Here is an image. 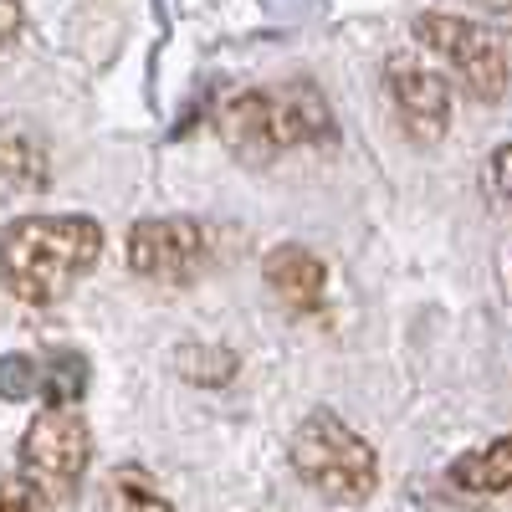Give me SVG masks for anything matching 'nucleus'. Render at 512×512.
Returning a JSON list of instances; mask_svg holds the SVG:
<instances>
[{"label": "nucleus", "instance_id": "f257e3e1", "mask_svg": "<svg viewBox=\"0 0 512 512\" xmlns=\"http://www.w3.org/2000/svg\"><path fill=\"white\" fill-rule=\"evenodd\" d=\"M103 226L88 216H21L0 231V282L31 308L62 297L98 267Z\"/></svg>", "mask_w": 512, "mask_h": 512}, {"label": "nucleus", "instance_id": "f03ea898", "mask_svg": "<svg viewBox=\"0 0 512 512\" xmlns=\"http://www.w3.org/2000/svg\"><path fill=\"white\" fill-rule=\"evenodd\" d=\"M221 144L241 164H272L282 149L328 144L333 113L313 82H277V88H246L216 108Z\"/></svg>", "mask_w": 512, "mask_h": 512}, {"label": "nucleus", "instance_id": "7ed1b4c3", "mask_svg": "<svg viewBox=\"0 0 512 512\" xmlns=\"http://www.w3.org/2000/svg\"><path fill=\"white\" fill-rule=\"evenodd\" d=\"M292 472L328 502H364L379 487V456L338 415L318 410L292 436Z\"/></svg>", "mask_w": 512, "mask_h": 512}, {"label": "nucleus", "instance_id": "20e7f679", "mask_svg": "<svg viewBox=\"0 0 512 512\" xmlns=\"http://www.w3.org/2000/svg\"><path fill=\"white\" fill-rule=\"evenodd\" d=\"M415 36L477 103H497L512 93V31L466 16H420Z\"/></svg>", "mask_w": 512, "mask_h": 512}, {"label": "nucleus", "instance_id": "39448f33", "mask_svg": "<svg viewBox=\"0 0 512 512\" xmlns=\"http://www.w3.org/2000/svg\"><path fill=\"white\" fill-rule=\"evenodd\" d=\"M93 461V425L77 405H47L21 436V477L47 497L67 502Z\"/></svg>", "mask_w": 512, "mask_h": 512}, {"label": "nucleus", "instance_id": "423d86ee", "mask_svg": "<svg viewBox=\"0 0 512 512\" xmlns=\"http://www.w3.org/2000/svg\"><path fill=\"white\" fill-rule=\"evenodd\" d=\"M210 267V236L190 216H154L128 231V272L159 282V287H185Z\"/></svg>", "mask_w": 512, "mask_h": 512}, {"label": "nucleus", "instance_id": "0eeeda50", "mask_svg": "<svg viewBox=\"0 0 512 512\" xmlns=\"http://www.w3.org/2000/svg\"><path fill=\"white\" fill-rule=\"evenodd\" d=\"M384 77H390V98H395L405 128L415 139L436 144L446 134V123H451V88H446V77L436 67H425L420 57H410V52L390 57Z\"/></svg>", "mask_w": 512, "mask_h": 512}, {"label": "nucleus", "instance_id": "6e6552de", "mask_svg": "<svg viewBox=\"0 0 512 512\" xmlns=\"http://www.w3.org/2000/svg\"><path fill=\"white\" fill-rule=\"evenodd\" d=\"M262 277L287 313H323L328 303V272L308 246H272L262 262Z\"/></svg>", "mask_w": 512, "mask_h": 512}, {"label": "nucleus", "instance_id": "1a4fd4ad", "mask_svg": "<svg viewBox=\"0 0 512 512\" xmlns=\"http://www.w3.org/2000/svg\"><path fill=\"white\" fill-rule=\"evenodd\" d=\"M451 487L461 492H512V436H497L492 446L461 456L451 466Z\"/></svg>", "mask_w": 512, "mask_h": 512}, {"label": "nucleus", "instance_id": "9d476101", "mask_svg": "<svg viewBox=\"0 0 512 512\" xmlns=\"http://www.w3.org/2000/svg\"><path fill=\"white\" fill-rule=\"evenodd\" d=\"M0 175L36 190L47 185V149H41L26 128H0Z\"/></svg>", "mask_w": 512, "mask_h": 512}, {"label": "nucleus", "instance_id": "9b49d317", "mask_svg": "<svg viewBox=\"0 0 512 512\" xmlns=\"http://www.w3.org/2000/svg\"><path fill=\"white\" fill-rule=\"evenodd\" d=\"M103 512H175L144 472H113L103 487Z\"/></svg>", "mask_w": 512, "mask_h": 512}, {"label": "nucleus", "instance_id": "f8f14e48", "mask_svg": "<svg viewBox=\"0 0 512 512\" xmlns=\"http://www.w3.org/2000/svg\"><path fill=\"white\" fill-rule=\"evenodd\" d=\"M0 395L6 400H41V354H6L0 359Z\"/></svg>", "mask_w": 512, "mask_h": 512}, {"label": "nucleus", "instance_id": "ddd939ff", "mask_svg": "<svg viewBox=\"0 0 512 512\" xmlns=\"http://www.w3.org/2000/svg\"><path fill=\"white\" fill-rule=\"evenodd\" d=\"M41 497L26 477H0V512H41Z\"/></svg>", "mask_w": 512, "mask_h": 512}, {"label": "nucleus", "instance_id": "4468645a", "mask_svg": "<svg viewBox=\"0 0 512 512\" xmlns=\"http://www.w3.org/2000/svg\"><path fill=\"white\" fill-rule=\"evenodd\" d=\"M487 190H492L497 205L512 210V144H502V149L487 159Z\"/></svg>", "mask_w": 512, "mask_h": 512}, {"label": "nucleus", "instance_id": "2eb2a0df", "mask_svg": "<svg viewBox=\"0 0 512 512\" xmlns=\"http://www.w3.org/2000/svg\"><path fill=\"white\" fill-rule=\"evenodd\" d=\"M21 31V0H0V47H11Z\"/></svg>", "mask_w": 512, "mask_h": 512}, {"label": "nucleus", "instance_id": "dca6fc26", "mask_svg": "<svg viewBox=\"0 0 512 512\" xmlns=\"http://www.w3.org/2000/svg\"><path fill=\"white\" fill-rule=\"evenodd\" d=\"M482 6H502V11H507V6H512V0H482Z\"/></svg>", "mask_w": 512, "mask_h": 512}]
</instances>
